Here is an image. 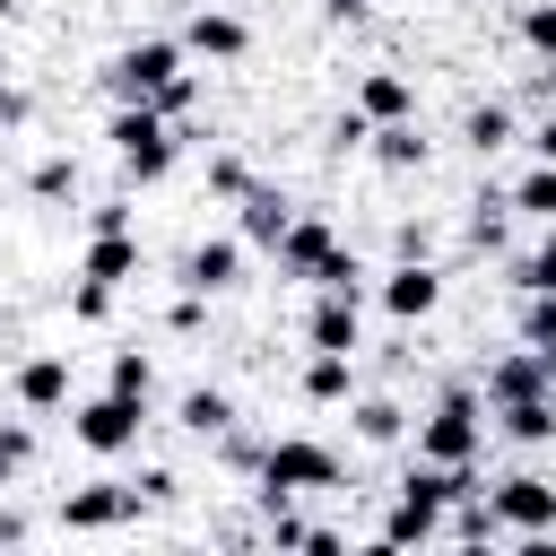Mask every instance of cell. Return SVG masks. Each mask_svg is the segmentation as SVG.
<instances>
[{"mask_svg": "<svg viewBox=\"0 0 556 556\" xmlns=\"http://www.w3.org/2000/svg\"><path fill=\"white\" fill-rule=\"evenodd\" d=\"M304 486H339V452L330 443H304V434L269 443L261 452V495H304Z\"/></svg>", "mask_w": 556, "mask_h": 556, "instance_id": "277c9868", "label": "cell"}, {"mask_svg": "<svg viewBox=\"0 0 556 556\" xmlns=\"http://www.w3.org/2000/svg\"><path fill=\"white\" fill-rule=\"evenodd\" d=\"M504 139H513V113H504V104H478V113H469V148H478V156H495Z\"/></svg>", "mask_w": 556, "mask_h": 556, "instance_id": "d4e9b609", "label": "cell"}, {"mask_svg": "<svg viewBox=\"0 0 556 556\" xmlns=\"http://www.w3.org/2000/svg\"><path fill=\"white\" fill-rule=\"evenodd\" d=\"M478 391H443L426 417H417V460H478Z\"/></svg>", "mask_w": 556, "mask_h": 556, "instance_id": "7a4b0ae2", "label": "cell"}, {"mask_svg": "<svg viewBox=\"0 0 556 556\" xmlns=\"http://www.w3.org/2000/svg\"><path fill=\"white\" fill-rule=\"evenodd\" d=\"M287 226H295L287 191H278V182H252V191H243V243H269V252H278V235H287Z\"/></svg>", "mask_w": 556, "mask_h": 556, "instance_id": "2e32d148", "label": "cell"}, {"mask_svg": "<svg viewBox=\"0 0 556 556\" xmlns=\"http://www.w3.org/2000/svg\"><path fill=\"white\" fill-rule=\"evenodd\" d=\"M26 113H35V96H26V87H9V78H0V130H26Z\"/></svg>", "mask_w": 556, "mask_h": 556, "instance_id": "e575fe53", "label": "cell"}, {"mask_svg": "<svg viewBox=\"0 0 556 556\" xmlns=\"http://www.w3.org/2000/svg\"><path fill=\"white\" fill-rule=\"evenodd\" d=\"M356 113H365V122H408V113H417V87H408L400 70H365Z\"/></svg>", "mask_w": 556, "mask_h": 556, "instance_id": "9a60e30c", "label": "cell"}, {"mask_svg": "<svg viewBox=\"0 0 556 556\" xmlns=\"http://www.w3.org/2000/svg\"><path fill=\"white\" fill-rule=\"evenodd\" d=\"M174 78H182V43H122L113 70H104V87H113L122 104H156Z\"/></svg>", "mask_w": 556, "mask_h": 556, "instance_id": "3957f363", "label": "cell"}, {"mask_svg": "<svg viewBox=\"0 0 556 556\" xmlns=\"http://www.w3.org/2000/svg\"><path fill=\"white\" fill-rule=\"evenodd\" d=\"M191 96H200V87H191V70H182V78L156 96V113H165V122H182V113H191Z\"/></svg>", "mask_w": 556, "mask_h": 556, "instance_id": "d590c367", "label": "cell"}, {"mask_svg": "<svg viewBox=\"0 0 556 556\" xmlns=\"http://www.w3.org/2000/svg\"><path fill=\"white\" fill-rule=\"evenodd\" d=\"M304 339H313V348H339V356H356V339H365V321H356V295H348V287H321V304L304 313Z\"/></svg>", "mask_w": 556, "mask_h": 556, "instance_id": "ba28073f", "label": "cell"}, {"mask_svg": "<svg viewBox=\"0 0 556 556\" xmlns=\"http://www.w3.org/2000/svg\"><path fill=\"white\" fill-rule=\"evenodd\" d=\"M130 513H139V486H78V495L61 504L70 530H113V521H130Z\"/></svg>", "mask_w": 556, "mask_h": 556, "instance_id": "7c38bea8", "label": "cell"}, {"mask_svg": "<svg viewBox=\"0 0 556 556\" xmlns=\"http://www.w3.org/2000/svg\"><path fill=\"white\" fill-rule=\"evenodd\" d=\"M504 208H513V200H495V191H486V200L469 208V243H486V252H495V243H504Z\"/></svg>", "mask_w": 556, "mask_h": 556, "instance_id": "4316f807", "label": "cell"}, {"mask_svg": "<svg viewBox=\"0 0 556 556\" xmlns=\"http://www.w3.org/2000/svg\"><path fill=\"white\" fill-rule=\"evenodd\" d=\"M174 486H182V478H174V469H148V478H139V504H165V495H174Z\"/></svg>", "mask_w": 556, "mask_h": 556, "instance_id": "8d00e7d4", "label": "cell"}, {"mask_svg": "<svg viewBox=\"0 0 556 556\" xmlns=\"http://www.w3.org/2000/svg\"><path fill=\"white\" fill-rule=\"evenodd\" d=\"M235 278H243V243H226V235L217 243H191V261H182V287L191 295H226Z\"/></svg>", "mask_w": 556, "mask_h": 556, "instance_id": "8fae6325", "label": "cell"}, {"mask_svg": "<svg viewBox=\"0 0 556 556\" xmlns=\"http://www.w3.org/2000/svg\"><path fill=\"white\" fill-rule=\"evenodd\" d=\"M17 400H26V408H61V400H70V365H61V356H26V365H17Z\"/></svg>", "mask_w": 556, "mask_h": 556, "instance_id": "e0dca14e", "label": "cell"}, {"mask_svg": "<svg viewBox=\"0 0 556 556\" xmlns=\"http://www.w3.org/2000/svg\"><path fill=\"white\" fill-rule=\"evenodd\" d=\"M391 174H408V165H426V139H417V122H374V139H365Z\"/></svg>", "mask_w": 556, "mask_h": 556, "instance_id": "ac0fdd59", "label": "cell"}, {"mask_svg": "<svg viewBox=\"0 0 556 556\" xmlns=\"http://www.w3.org/2000/svg\"><path fill=\"white\" fill-rule=\"evenodd\" d=\"M321 9H330V17H365L374 0H321Z\"/></svg>", "mask_w": 556, "mask_h": 556, "instance_id": "f35d334b", "label": "cell"}, {"mask_svg": "<svg viewBox=\"0 0 556 556\" xmlns=\"http://www.w3.org/2000/svg\"><path fill=\"white\" fill-rule=\"evenodd\" d=\"M104 139H113V156H122V174H130V182H165V174H174V156H182V130H174L156 104H122Z\"/></svg>", "mask_w": 556, "mask_h": 556, "instance_id": "6da1fadb", "label": "cell"}, {"mask_svg": "<svg viewBox=\"0 0 556 556\" xmlns=\"http://www.w3.org/2000/svg\"><path fill=\"white\" fill-rule=\"evenodd\" d=\"M104 391H130V400H148V356H139V348H122V356H113V374H104Z\"/></svg>", "mask_w": 556, "mask_h": 556, "instance_id": "83f0119b", "label": "cell"}, {"mask_svg": "<svg viewBox=\"0 0 556 556\" xmlns=\"http://www.w3.org/2000/svg\"><path fill=\"white\" fill-rule=\"evenodd\" d=\"M521 35H530V52H547V61H556V0H539V9L521 17Z\"/></svg>", "mask_w": 556, "mask_h": 556, "instance_id": "1f68e13d", "label": "cell"}, {"mask_svg": "<svg viewBox=\"0 0 556 556\" xmlns=\"http://www.w3.org/2000/svg\"><path fill=\"white\" fill-rule=\"evenodd\" d=\"M434 295H443V278H434L426 261H400V269L382 278V304H391L400 321H426V313H434Z\"/></svg>", "mask_w": 556, "mask_h": 556, "instance_id": "5bb4252c", "label": "cell"}, {"mask_svg": "<svg viewBox=\"0 0 556 556\" xmlns=\"http://www.w3.org/2000/svg\"><path fill=\"white\" fill-rule=\"evenodd\" d=\"M26 460H35V434H26V426H0V486H9Z\"/></svg>", "mask_w": 556, "mask_h": 556, "instance_id": "f546056e", "label": "cell"}, {"mask_svg": "<svg viewBox=\"0 0 556 556\" xmlns=\"http://www.w3.org/2000/svg\"><path fill=\"white\" fill-rule=\"evenodd\" d=\"M504 434L513 443H556V400L539 391V400H504Z\"/></svg>", "mask_w": 556, "mask_h": 556, "instance_id": "ffe728a7", "label": "cell"}, {"mask_svg": "<svg viewBox=\"0 0 556 556\" xmlns=\"http://www.w3.org/2000/svg\"><path fill=\"white\" fill-rule=\"evenodd\" d=\"M313 287H348V295H365V269H356V252H330Z\"/></svg>", "mask_w": 556, "mask_h": 556, "instance_id": "4dcf8cb0", "label": "cell"}, {"mask_svg": "<svg viewBox=\"0 0 556 556\" xmlns=\"http://www.w3.org/2000/svg\"><path fill=\"white\" fill-rule=\"evenodd\" d=\"M70 313H78V321H104V313H113V287H96V278H78V295H70Z\"/></svg>", "mask_w": 556, "mask_h": 556, "instance_id": "d6a6232c", "label": "cell"}, {"mask_svg": "<svg viewBox=\"0 0 556 556\" xmlns=\"http://www.w3.org/2000/svg\"><path fill=\"white\" fill-rule=\"evenodd\" d=\"M547 382H556V365H547L539 348H513V356L486 365V400H495V408H504V400H539Z\"/></svg>", "mask_w": 556, "mask_h": 556, "instance_id": "9c48e42d", "label": "cell"}, {"mask_svg": "<svg viewBox=\"0 0 556 556\" xmlns=\"http://www.w3.org/2000/svg\"><path fill=\"white\" fill-rule=\"evenodd\" d=\"M0 17H17V0H0Z\"/></svg>", "mask_w": 556, "mask_h": 556, "instance_id": "ab89813d", "label": "cell"}, {"mask_svg": "<svg viewBox=\"0 0 556 556\" xmlns=\"http://www.w3.org/2000/svg\"><path fill=\"white\" fill-rule=\"evenodd\" d=\"M521 348H539V356L556 365V295H530V304H521Z\"/></svg>", "mask_w": 556, "mask_h": 556, "instance_id": "cb8c5ba5", "label": "cell"}, {"mask_svg": "<svg viewBox=\"0 0 556 556\" xmlns=\"http://www.w3.org/2000/svg\"><path fill=\"white\" fill-rule=\"evenodd\" d=\"M208 182H217L226 200H243V191H252V174H243V156H217V165H208Z\"/></svg>", "mask_w": 556, "mask_h": 556, "instance_id": "836d02e7", "label": "cell"}, {"mask_svg": "<svg viewBox=\"0 0 556 556\" xmlns=\"http://www.w3.org/2000/svg\"><path fill=\"white\" fill-rule=\"evenodd\" d=\"M330 252H339V235H330L321 217H295V226L278 235V269H287V278H321Z\"/></svg>", "mask_w": 556, "mask_h": 556, "instance_id": "30bf717a", "label": "cell"}, {"mask_svg": "<svg viewBox=\"0 0 556 556\" xmlns=\"http://www.w3.org/2000/svg\"><path fill=\"white\" fill-rule=\"evenodd\" d=\"M356 434H365V443H400V434H408V408H400V400H356Z\"/></svg>", "mask_w": 556, "mask_h": 556, "instance_id": "7402d4cb", "label": "cell"}, {"mask_svg": "<svg viewBox=\"0 0 556 556\" xmlns=\"http://www.w3.org/2000/svg\"><path fill=\"white\" fill-rule=\"evenodd\" d=\"M26 191H35V200H61V191H78V165H70V156H43V165L26 174Z\"/></svg>", "mask_w": 556, "mask_h": 556, "instance_id": "484cf974", "label": "cell"}, {"mask_svg": "<svg viewBox=\"0 0 556 556\" xmlns=\"http://www.w3.org/2000/svg\"><path fill=\"white\" fill-rule=\"evenodd\" d=\"M139 426H148V400H130V391H96V400L70 417V434H78L87 452H130Z\"/></svg>", "mask_w": 556, "mask_h": 556, "instance_id": "5b68a950", "label": "cell"}, {"mask_svg": "<svg viewBox=\"0 0 556 556\" xmlns=\"http://www.w3.org/2000/svg\"><path fill=\"white\" fill-rule=\"evenodd\" d=\"M521 295H556V235H547V243L521 261Z\"/></svg>", "mask_w": 556, "mask_h": 556, "instance_id": "f1b7e54d", "label": "cell"}, {"mask_svg": "<svg viewBox=\"0 0 556 556\" xmlns=\"http://www.w3.org/2000/svg\"><path fill=\"white\" fill-rule=\"evenodd\" d=\"M348 382H356V356L313 348V365H304V400H348Z\"/></svg>", "mask_w": 556, "mask_h": 556, "instance_id": "d6986e66", "label": "cell"}, {"mask_svg": "<svg viewBox=\"0 0 556 556\" xmlns=\"http://www.w3.org/2000/svg\"><path fill=\"white\" fill-rule=\"evenodd\" d=\"M78 278H96V287H122V278H139V235H130V226L96 235V243H87V261H78Z\"/></svg>", "mask_w": 556, "mask_h": 556, "instance_id": "4fadbf2b", "label": "cell"}, {"mask_svg": "<svg viewBox=\"0 0 556 556\" xmlns=\"http://www.w3.org/2000/svg\"><path fill=\"white\" fill-rule=\"evenodd\" d=\"M513 208H530V217H547V226H556V165H547V156L513 182Z\"/></svg>", "mask_w": 556, "mask_h": 556, "instance_id": "603a6c76", "label": "cell"}, {"mask_svg": "<svg viewBox=\"0 0 556 556\" xmlns=\"http://www.w3.org/2000/svg\"><path fill=\"white\" fill-rule=\"evenodd\" d=\"M182 52H200V61H243V52H252V26H243L235 9H200V17L182 26Z\"/></svg>", "mask_w": 556, "mask_h": 556, "instance_id": "52a82bcc", "label": "cell"}, {"mask_svg": "<svg viewBox=\"0 0 556 556\" xmlns=\"http://www.w3.org/2000/svg\"><path fill=\"white\" fill-rule=\"evenodd\" d=\"M530 148H539V156H547V165H556V104H547V122H539V130H530Z\"/></svg>", "mask_w": 556, "mask_h": 556, "instance_id": "74e56055", "label": "cell"}, {"mask_svg": "<svg viewBox=\"0 0 556 556\" xmlns=\"http://www.w3.org/2000/svg\"><path fill=\"white\" fill-rule=\"evenodd\" d=\"M486 504H495V513H504V530H521V539L556 530V486H547V478H504Z\"/></svg>", "mask_w": 556, "mask_h": 556, "instance_id": "8992f818", "label": "cell"}, {"mask_svg": "<svg viewBox=\"0 0 556 556\" xmlns=\"http://www.w3.org/2000/svg\"><path fill=\"white\" fill-rule=\"evenodd\" d=\"M182 426H191V434H235V400L200 382V391H182Z\"/></svg>", "mask_w": 556, "mask_h": 556, "instance_id": "44dd1931", "label": "cell"}]
</instances>
